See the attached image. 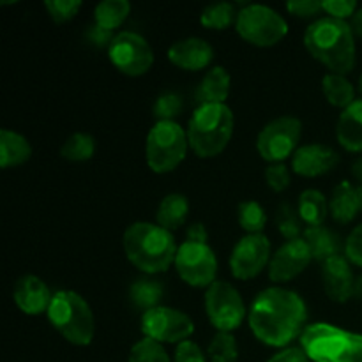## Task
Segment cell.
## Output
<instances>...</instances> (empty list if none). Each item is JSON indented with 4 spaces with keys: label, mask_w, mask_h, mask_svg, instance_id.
I'll use <instances>...</instances> for the list:
<instances>
[{
    "label": "cell",
    "mask_w": 362,
    "mask_h": 362,
    "mask_svg": "<svg viewBox=\"0 0 362 362\" xmlns=\"http://www.w3.org/2000/svg\"><path fill=\"white\" fill-rule=\"evenodd\" d=\"M352 173H354V177H356V179L359 180V182L362 184V158L359 159V161L354 163V166H352Z\"/></svg>",
    "instance_id": "obj_47"
},
{
    "label": "cell",
    "mask_w": 362,
    "mask_h": 362,
    "mask_svg": "<svg viewBox=\"0 0 362 362\" xmlns=\"http://www.w3.org/2000/svg\"><path fill=\"white\" fill-rule=\"evenodd\" d=\"M303 239L310 246L315 260L322 262V264L327 262L329 258L339 257L341 251H345V244L341 243V237L334 230L327 228V226H308L304 230Z\"/></svg>",
    "instance_id": "obj_22"
},
{
    "label": "cell",
    "mask_w": 362,
    "mask_h": 362,
    "mask_svg": "<svg viewBox=\"0 0 362 362\" xmlns=\"http://www.w3.org/2000/svg\"><path fill=\"white\" fill-rule=\"evenodd\" d=\"M300 349L313 362H362V334L311 324L300 336Z\"/></svg>",
    "instance_id": "obj_5"
},
{
    "label": "cell",
    "mask_w": 362,
    "mask_h": 362,
    "mask_svg": "<svg viewBox=\"0 0 362 362\" xmlns=\"http://www.w3.org/2000/svg\"><path fill=\"white\" fill-rule=\"evenodd\" d=\"M113 37H115V35H113V30H108V28L101 27V25L98 23L90 25V27L87 28V32H85V39H87L92 46H95V48H110Z\"/></svg>",
    "instance_id": "obj_42"
},
{
    "label": "cell",
    "mask_w": 362,
    "mask_h": 362,
    "mask_svg": "<svg viewBox=\"0 0 362 362\" xmlns=\"http://www.w3.org/2000/svg\"><path fill=\"white\" fill-rule=\"evenodd\" d=\"M141 331L145 338L158 343H184L194 332L193 320L175 308L158 306L145 311L141 317Z\"/></svg>",
    "instance_id": "obj_13"
},
{
    "label": "cell",
    "mask_w": 362,
    "mask_h": 362,
    "mask_svg": "<svg viewBox=\"0 0 362 362\" xmlns=\"http://www.w3.org/2000/svg\"><path fill=\"white\" fill-rule=\"evenodd\" d=\"M127 362H170V357L161 343L144 338L131 349Z\"/></svg>",
    "instance_id": "obj_35"
},
{
    "label": "cell",
    "mask_w": 362,
    "mask_h": 362,
    "mask_svg": "<svg viewBox=\"0 0 362 362\" xmlns=\"http://www.w3.org/2000/svg\"><path fill=\"white\" fill-rule=\"evenodd\" d=\"M108 57L110 62L127 76H141L154 64V52L151 45L136 32L115 34L108 48Z\"/></svg>",
    "instance_id": "obj_11"
},
{
    "label": "cell",
    "mask_w": 362,
    "mask_h": 362,
    "mask_svg": "<svg viewBox=\"0 0 362 362\" xmlns=\"http://www.w3.org/2000/svg\"><path fill=\"white\" fill-rule=\"evenodd\" d=\"M303 124L296 117H279V119L269 122L260 131L257 140V148L265 161L283 163L286 158L297 152Z\"/></svg>",
    "instance_id": "obj_10"
},
{
    "label": "cell",
    "mask_w": 362,
    "mask_h": 362,
    "mask_svg": "<svg viewBox=\"0 0 362 362\" xmlns=\"http://www.w3.org/2000/svg\"><path fill=\"white\" fill-rule=\"evenodd\" d=\"M345 255L349 262L362 267V225L356 226L345 240Z\"/></svg>",
    "instance_id": "obj_41"
},
{
    "label": "cell",
    "mask_w": 362,
    "mask_h": 362,
    "mask_svg": "<svg viewBox=\"0 0 362 362\" xmlns=\"http://www.w3.org/2000/svg\"><path fill=\"white\" fill-rule=\"evenodd\" d=\"M205 311L218 332H232L243 325L246 306L233 285L214 281L205 293Z\"/></svg>",
    "instance_id": "obj_9"
},
{
    "label": "cell",
    "mask_w": 362,
    "mask_h": 362,
    "mask_svg": "<svg viewBox=\"0 0 362 362\" xmlns=\"http://www.w3.org/2000/svg\"><path fill=\"white\" fill-rule=\"evenodd\" d=\"M187 212H189L187 198L184 194L173 193L163 198V202L158 207V212H156V219H158L159 226L172 232V230L180 228L186 223Z\"/></svg>",
    "instance_id": "obj_25"
},
{
    "label": "cell",
    "mask_w": 362,
    "mask_h": 362,
    "mask_svg": "<svg viewBox=\"0 0 362 362\" xmlns=\"http://www.w3.org/2000/svg\"><path fill=\"white\" fill-rule=\"evenodd\" d=\"M290 180H292L290 179V172L283 163H276V165L267 166V170H265V182L274 193H281V191L288 189Z\"/></svg>",
    "instance_id": "obj_38"
},
{
    "label": "cell",
    "mask_w": 362,
    "mask_h": 362,
    "mask_svg": "<svg viewBox=\"0 0 362 362\" xmlns=\"http://www.w3.org/2000/svg\"><path fill=\"white\" fill-rule=\"evenodd\" d=\"M350 27H352L354 34L361 35L362 37V7L361 9H357V13L354 14V20H352V25H350Z\"/></svg>",
    "instance_id": "obj_46"
},
{
    "label": "cell",
    "mask_w": 362,
    "mask_h": 362,
    "mask_svg": "<svg viewBox=\"0 0 362 362\" xmlns=\"http://www.w3.org/2000/svg\"><path fill=\"white\" fill-rule=\"evenodd\" d=\"M233 113L226 105H205L194 110L187 126V140L198 158H216L230 144Z\"/></svg>",
    "instance_id": "obj_4"
},
{
    "label": "cell",
    "mask_w": 362,
    "mask_h": 362,
    "mask_svg": "<svg viewBox=\"0 0 362 362\" xmlns=\"http://www.w3.org/2000/svg\"><path fill=\"white\" fill-rule=\"evenodd\" d=\"M324 11L331 14L334 20L345 21L346 18L352 16L357 13V2L356 0H325Z\"/></svg>",
    "instance_id": "obj_39"
},
{
    "label": "cell",
    "mask_w": 362,
    "mask_h": 362,
    "mask_svg": "<svg viewBox=\"0 0 362 362\" xmlns=\"http://www.w3.org/2000/svg\"><path fill=\"white\" fill-rule=\"evenodd\" d=\"M297 211L306 226H322L329 214V204L318 189H306L300 193Z\"/></svg>",
    "instance_id": "obj_26"
},
{
    "label": "cell",
    "mask_w": 362,
    "mask_h": 362,
    "mask_svg": "<svg viewBox=\"0 0 362 362\" xmlns=\"http://www.w3.org/2000/svg\"><path fill=\"white\" fill-rule=\"evenodd\" d=\"M237 11L235 6L230 2H219L212 4V6L205 7L204 13L200 16V23L205 28H214V30H223V28L230 27L237 21Z\"/></svg>",
    "instance_id": "obj_31"
},
{
    "label": "cell",
    "mask_w": 362,
    "mask_h": 362,
    "mask_svg": "<svg viewBox=\"0 0 362 362\" xmlns=\"http://www.w3.org/2000/svg\"><path fill=\"white\" fill-rule=\"evenodd\" d=\"M311 260H313V255L306 240H288L272 255L271 264H269V278L274 283L292 281L297 276L303 274Z\"/></svg>",
    "instance_id": "obj_15"
},
{
    "label": "cell",
    "mask_w": 362,
    "mask_h": 362,
    "mask_svg": "<svg viewBox=\"0 0 362 362\" xmlns=\"http://www.w3.org/2000/svg\"><path fill=\"white\" fill-rule=\"evenodd\" d=\"M95 152V141L90 134L87 133H74L64 141L62 148H60V156L67 161L73 163H83L94 156Z\"/></svg>",
    "instance_id": "obj_30"
},
{
    "label": "cell",
    "mask_w": 362,
    "mask_h": 362,
    "mask_svg": "<svg viewBox=\"0 0 362 362\" xmlns=\"http://www.w3.org/2000/svg\"><path fill=\"white\" fill-rule=\"evenodd\" d=\"M182 99L175 92H165V94L159 95L154 103V117L158 119V122H173L175 117L180 115L182 112Z\"/></svg>",
    "instance_id": "obj_36"
},
{
    "label": "cell",
    "mask_w": 362,
    "mask_h": 362,
    "mask_svg": "<svg viewBox=\"0 0 362 362\" xmlns=\"http://www.w3.org/2000/svg\"><path fill=\"white\" fill-rule=\"evenodd\" d=\"M359 90H361V94H362V74H361V80H359Z\"/></svg>",
    "instance_id": "obj_48"
},
{
    "label": "cell",
    "mask_w": 362,
    "mask_h": 362,
    "mask_svg": "<svg viewBox=\"0 0 362 362\" xmlns=\"http://www.w3.org/2000/svg\"><path fill=\"white\" fill-rule=\"evenodd\" d=\"M276 226H278L279 233L288 240L300 239V235H304V230H306L304 228V221L299 216V211H296L286 202L278 207V212H276Z\"/></svg>",
    "instance_id": "obj_33"
},
{
    "label": "cell",
    "mask_w": 362,
    "mask_h": 362,
    "mask_svg": "<svg viewBox=\"0 0 362 362\" xmlns=\"http://www.w3.org/2000/svg\"><path fill=\"white\" fill-rule=\"evenodd\" d=\"M48 320L73 345L87 346L94 339V313L80 293L71 290L53 293Z\"/></svg>",
    "instance_id": "obj_6"
},
{
    "label": "cell",
    "mask_w": 362,
    "mask_h": 362,
    "mask_svg": "<svg viewBox=\"0 0 362 362\" xmlns=\"http://www.w3.org/2000/svg\"><path fill=\"white\" fill-rule=\"evenodd\" d=\"M322 90H324L327 101L336 108L346 110L352 103L357 101L356 88L341 74H325L322 80Z\"/></svg>",
    "instance_id": "obj_27"
},
{
    "label": "cell",
    "mask_w": 362,
    "mask_h": 362,
    "mask_svg": "<svg viewBox=\"0 0 362 362\" xmlns=\"http://www.w3.org/2000/svg\"><path fill=\"white\" fill-rule=\"evenodd\" d=\"M52 299L53 293L37 276H23L14 286V303L25 315H30V317L41 315L45 311L48 313Z\"/></svg>",
    "instance_id": "obj_19"
},
{
    "label": "cell",
    "mask_w": 362,
    "mask_h": 362,
    "mask_svg": "<svg viewBox=\"0 0 362 362\" xmlns=\"http://www.w3.org/2000/svg\"><path fill=\"white\" fill-rule=\"evenodd\" d=\"M239 225L247 235H260L267 225V214L258 202L247 200L239 205Z\"/></svg>",
    "instance_id": "obj_32"
},
{
    "label": "cell",
    "mask_w": 362,
    "mask_h": 362,
    "mask_svg": "<svg viewBox=\"0 0 362 362\" xmlns=\"http://www.w3.org/2000/svg\"><path fill=\"white\" fill-rule=\"evenodd\" d=\"M338 163V152L327 145L320 144L304 145V147L297 148L296 154L292 156L293 172L300 177H308V179L332 172Z\"/></svg>",
    "instance_id": "obj_17"
},
{
    "label": "cell",
    "mask_w": 362,
    "mask_h": 362,
    "mask_svg": "<svg viewBox=\"0 0 362 362\" xmlns=\"http://www.w3.org/2000/svg\"><path fill=\"white\" fill-rule=\"evenodd\" d=\"M322 279H324L325 293L334 303H346L356 296V276L350 267L349 258L343 255L329 258L327 262L322 264Z\"/></svg>",
    "instance_id": "obj_16"
},
{
    "label": "cell",
    "mask_w": 362,
    "mask_h": 362,
    "mask_svg": "<svg viewBox=\"0 0 362 362\" xmlns=\"http://www.w3.org/2000/svg\"><path fill=\"white\" fill-rule=\"evenodd\" d=\"M124 253L127 260L147 274L165 272L175 264L177 244L172 233L154 223H133L124 232Z\"/></svg>",
    "instance_id": "obj_3"
},
{
    "label": "cell",
    "mask_w": 362,
    "mask_h": 362,
    "mask_svg": "<svg viewBox=\"0 0 362 362\" xmlns=\"http://www.w3.org/2000/svg\"><path fill=\"white\" fill-rule=\"evenodd\" d=\"M46 11H48L49 18L55 23H66V21L73 20L81 9L80 0H48L45 2Z\"/></svg>",
    "instance_id": "obj_37"
},
{
    "label": "cell",
    "mask_w": 362,
    "mask_h": 362,
    "mask_svg": "<svg viewBox=\"0 0 362 362\" xmlns=\"http://www.w3.org/2000/svg\"><path fill=\"white\" fill-rule=\"evenodd\" d=\"M361 191H362V187H361Z\"/></svg>",
    "instance_id": "obj_49"
},
{
    "label": "cell",
    "mask_w": 362,
    "mask_h": 362,
    "mask_svg": "<svg viewBox=\"0 0 362 362\" xmlns=\"http://www.w3.org/2000/svg\"><path fill=\"white\" fill-rule=\"evenodd\" d=\"M32 156V147L28 140L14 131H0V166L13 168L27 163Z\"/></svg>",
    "instance_id": "obj_24"
},
{
    "label": "cell",
    "mask_w": 362,
    "mask_h": 362,
    "mask_svg": "<svg viewBox=\"0 0 362 362\" xmlns=\"http://www.w3.org/2000/svg\"><path fill=\"white\" fill-rule=\"evenodd\" d=\"M230 74L225 67H212L202 80L197 90V103L205 105H225L230 94Z\"/></svg>",
    "instance_id": "obj_23"
},
{
    "label": "cell",
    "mask_w": 362,
    "mask_h": 362,
    "mask_svg": "<svg viewBox=\"0 0 362 362\" xmlns=\"http://www.w3.org/2000/svg\"><path fill=\"white\" fill-rule=\"evenodd\" d=\"M271 243L265 235H246L235 244L230 257V269L237 279H253L271 264Z\"/></svg>",
    "instance_id": "obj_14"
},
{
    "label": "cell",
    "mask_w": 362,
    "mask_h": 362,
    "mask_svg": "<svg viewBox=\"0 0 362 362\" xmlns=\"http://www.w3.org/2000/svg\"><path fill=\"white\" fill-rule=\"evenodd\" d=\"M235 30L244 41L258 48H269L281 41L288 32V25L281 14L260 4H247L237 14Z\"/></svg>",
    "instance_id": "obj_8"
},
{
    "label": "cell",
    "mask_w": 362,
    "mask_h": 362,
    "mask_svg": "<svg viewBox=\"0 0 362 362\" xmlns=\"http://www.w3.org/2000/svg\"><path fill=\"white\" fill-rule=\"evenodd\" d=\"M267 362H310L303 349H283Z\"/></svg>",
    "instance_id": "obj_44"
},
{
    "label": "cell",
    "mask_w": 362,
    "mask_h": 362,
    "mask_svg": "<svg viewBox=\"0 0 362 362\" xmlns=\"http://www.w3.org/2000/svg\"><path fill=\"white\" fill-rule=\"evenodd\" d=\"M165 296V288L159 281L154 279H138L131 285L129 299L136 308L145 311H151L159 306Z\"/></svg>",
    "instance_id": "obj_28"
},
{
    "label": "cell",
    "mask_w": 362,
    "mask_h": 362,
    "mask_svg": "<svg viewBox=\"0 0 362 362\" xmlns=\"http://www.w3.org/2000/svg\"><path fill=\"white\" fill-rule=\"evenodd\" d=\"M308 308L292 290L272 286L255 297L250 310V327L264 345L285 349L306 331Z\"/></svg>",
    "instance_id": "obj_1"
},
{
    "label": "cell",
    "mask_w": 362,
    "mask_h": 362,
    "mask_svg": "<svg viewBox=\"0 0 362 362\" xmlns=\"http://www.w3.org/2000/svg\"><path fill=\"white\" fill-rule=\"evenodd\" d=\"M362 209V191L361 187H356L354 184L343 180L341 184L334 187L331 197V204H329V211H331L334 221L346 225V223L354 221L357 214Z\"/></svg>",
    "instance_id": "obj_20"
},
{
    "label": "cell",
    "mask_w": 362,
    "mask_h": 362,
    "mask_svg": "<svg viewBox=\"0 0 362 362\" xmlns=\"http://www.w3.org/2000/svg\"><path fill=\"white\" fill-rule=\"evenodd\" d=\"M304 46L311 57L324 64L334 74H349L356 66L354 30L346 21L320 18L308 27Z\"/></svg>",
    "instance_id": "obj_2"
},
{
    "label": "cell",
    "mask_w": 362,
    "mask_h": 362,
    "mask_svg": "<svg viewBox=\"0 0 362 362\" xmlns=\"http://www.w3.org/2000/svg\"><path fill=\"white\" fill-rule=\"evenodd\" d=\"M187 133L177 122H156L148 131L145 154L152 172L170 173L186 159Z\"/></svg>",
    "instance_id": "obj_7"
},
{
    "label": "cell",
    "mask_w": 362,
    "mask_h": 362,
    "mask_svg": "<svg viewBox=\"0 0 362 362\" xmlns=\"http://www.w3.org/2000/svg\"><path fill=\"white\" fill-rule=\"evenodd\" d=\"M186 243H194V244H207V230H205V226L202 225V223H194V225H191L189 228H187L186 232Z\"/></svg>",
    "instance_id": "obj_45"
},
{
    "label": "cell",
    "mask_w": 362,
    "mask_h": 362,
    "mask_svg": "<svg viewBox=\"0 0 362 362\" xmlns=\"http://www.w3.org/2000/svg\"><path fill=\"white\" fill-rule=\"evenodd\" d=\"M175 362H207V357L202 352L200 346L193 341H184L177 346Z\"/></svg>",
    "instance_id": "obj_43"
},
{
    "label": "cell",
    "mask_w": 362,
    "mask_h": 362,
    "mask_svg": "<svg viewBox=\"0 0 362 362\" xmlns=\"http://www.w3.org/2000/svg\"><path fill=\"white\" fill-rule=\"evenodd\" d=\"M168 59L173 66L186 71H200L211 66L214 49L200 37H187L170 46Z\"/></svg>",
    "instance_id": "obj_18"
},
{
    "label": "cell",
    "mask_w": 362,
    "mask_h": 362,
    "mask_svg": "<svg viewBox=\"0 0 362 362\" xmlns=\"http://www.w3.org/2000/svg\"><path fill=\"white\" fill-rule=\"evenodd\" d=\"M209 362H237V341L232 332H218L209 343L207 349Z\"/></svg>",
    "instance_id": "obj_34"
},
{
    "label": "cell",
    "mask_w": 362,
    "mask_h": 362,
    "mask_svg": "<svg viewBox=\"0 0 362 362\" xmlns=\"http://www.w3.org/2000/svg\"><path fill=\"white\" fill-rule=\"evenodd\" d=\"M286 9L297 18H313L324 11V4L318 0H293L286 4Z\"/></svg>",
    "instance_id": "obj_40"
},
{
    "label": "cell",
    "mask_w": 362,
    "mask_h": 362,
    "mask_svg": "<svg viewBox=\"0 0 362 362\" xmlns=\"http://www.w3.org/2000/svg\"><path fill=\"white\" fill-rule=\"evenodd\" d=\"M175 269L187 285L194 288H209L216 281L218 258L207 244L184 243L177 250Z\"/></svg>",
    "instance_id": "obj_12"
},
{
    "label": "cell",
    "mask_w": 362,
    "mask_h": 362,
    "mask_svg": "<svg viewBox=\"0 0 362 362\" xmlns=\"http://www.w3.org/2000/svg\"><path fill=\"white\" fill-rule=\"evenodd\" d=\"M131 13V4L127 0H105L94 9V23L113 30L127 20Z\"/></svg>",
    "instance_id": "obj_29"
},
{
    "label": "cell",
    "mask_w": 362,
    "mask_h": 362,
    "mask_svg": "<svg viewBox=\"0 0 362 362\" xmlns=\"http://www.w3.org/2000/svg\"><path fill=\"white\" fill-rule=\"evenodd\" d=\"M336 136L345 151L362 152V99H357L343 110L336 127Z\"/></svg>",
    "instance_id": "obj_21"
}]
</instances>
